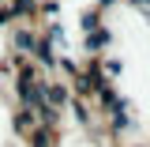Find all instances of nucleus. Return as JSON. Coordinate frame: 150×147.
<instances>
[{
    "mask_svg": "<svg viewBox=\"0 0 150 147\" xmlns=\"http://www.w3.org/2000/svg\"><path fill=\"white\" fill-rule=\"evenodd\" d=\"M64 98H68V94H64V87H49V102H56V106H60Z\"/></svg>",
    "mask_w": 150,
    "mask_h": 147,
    "instance_id": "nucleus-1",
    "label": "nucleus"
},
{
    "mask_svg": "<svg viewBox=\"0 0 150 147\" xmlns=\"http://www.w3.org/2000/svg\"><path fill=\"white\" fill-rule=\"evenodd\" d=\"M26 8H34V0H19L15 4V11H26Z\"/></svg>",
    "mask_w": 150,
    "mask_h": 147,
    "instance_id": "nucleus-2",
    "label": "nucleus"
},
{
    "mask_svg": "<svg viewBox=\"0 0 150 147\" xmlns=\"http://www.w3.org/2000/svg\"><path fill=\"white\" fill-rule=\"evenodd\" d=\"M139 4H150V0H139Z\"/></svg>",
    "mask_w": 150,
    "mask_h": 147,
    "instance_id": "nucleus-3",
    "label": "nucleus"
}]
</instances>
